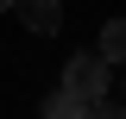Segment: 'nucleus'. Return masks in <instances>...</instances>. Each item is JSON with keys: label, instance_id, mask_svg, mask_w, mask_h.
<instances>
[{"label": "nucleus", "instance_id": "1", "mask_svg": "<svg viewBox=\"0 0 126 119\" xmlns=\"http://www.w3.org/2000/svg\"><path fill=\"white\" fill-rule=\"evenodd\" d=\"M57 88L82 94V100H107V88H113V63L101 57V50H76V57L63 63V82H57Z\"/></svg>", "mask_w": 126, "mask_h": 119}, {"label": "nucleus", "instance_id": "2", "mask_svg": "<svg viewBox=\"0 0 126 119\" xmlns=\"http://www.w3.org/2000/svg\"><path fill=\"white\" fill-rule=\"evenodd\" d=\"M19 19H25V31H38V38H57L63 31V0H13Z\"/></svg>", "mask_w": 126, "mask_h": 119}, {"label": "nucleus", "instance_id": "3", "mask_svg": "<svg viewBox=\"0 0 126 119\" xmlns=\"http://www.w3.org/2000/svg\"><path fill=\"white\" fill-rule=\"evenodd\" d=\"M38 119H88V100H82V94H69V88H50L44 107H38Z\"/></svg>", "mask_w": 126, "mask_h": 119}, {"label": "nucleus", "instance_id": "4", "mask_svg": "<svg viewBox=\"0 0 126 119\" xmlns=\"http://www.w3.org/2000/svg\"><path fill=\"white\" fill-rule=\"evenodd\" d=\"M94 50H101L107 63H120V69H126V19H107V25H101V44H94Z\"/></svg>", "mask_w": 126, "mask_h": 119}, {"label": "nucleus", "instance_id": "5", "mask_svg": "<svg viewBox=\"0 0 126 119\" xmlns=\"http://www.w3.org/2000/svg\"><path fill=\"white\" fill-rule=\"evenodd\" d=\"M88 119H126V100H88Z\"/></svg>", "mask_w": 126, "mask_h": 119}, {"label": "nucleus", "instance_id": "6", "mask_svg": "<svg viewBox=\"0 0 126 119\" xmlns=\"http://www.w3.org/2000/svg\"><path fill=\"white\" fill-rule=\"evenodd\" d=\"M6 6H13V0H0V13H6Z\"/></svg>", "mask_w": 126, "mask_h": 119}]
</instances>
